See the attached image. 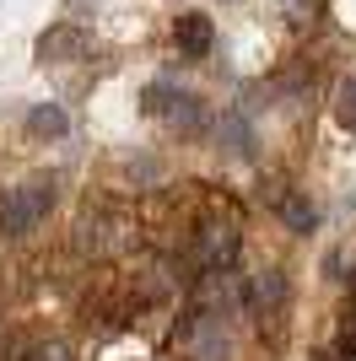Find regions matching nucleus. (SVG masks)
Wrapping results in <instances>:
<instances>
[{
    "label": "nucleus",
    "instance_id": "15",
    "mask_svg": "<svg viewBox=\"0 0 356 361\" xmlns=\"http://www.w3.org/2000/svg\"><path fill=\"white\" fill-rule=\"evenodd\" d=\"M308 361H340L335 350H308Z\"/></svg>",
    "mask_w": 356,
    "mask_h": 361
},
{
    "label": "nucleus",
    "instance_id": "5",
    "mask_svg": "<svg viewBox=\"0 0 356 361\" xmlns=\"http://www.w3.org/2000/svg\"><path fill=\"white\" fill-rule=\"evenodd\" d=\"M286 302H292V286H286V275L281 270H259L249 281V286H243V307H249V313H259V318H275V313H286Z\"/></svg>",
    "mask_w": 356,
    "mask_h": 361
},
{
    "label": "nucleus",
    "instance_id": "6",
    "mask_svg": "<svg viewBox=\"0 0 356 361\" xmlns=\"http://www.w3.org/2000/svg\"><path fill=\"white\" fill-rule=\"evenodd\" d=\"M210 44H216V27H210L206 11H184L173 22V49L184 54V60H206Z\"/></svg>",
    "mask_w": 356,
    "mask_h": 361
},
{
    "label": "nucleus",
    "instance_id": "9",
    "mask_svg": "<svg viewBox=\"0 0 356 361\" xmlns=\"http://www.w3.org/2000/svg\"><path fill=\"white\" fill-rule=\"evenodd\" d=\"M270 200H275V216H281L292 232H313V226H319V211H313L308 195H297V189H275Z\"/></svg>",
    "mask_w": 356,
    "mask_h": 361
},
{
    "label": "nucleus",
    "instance_id": "3",
    "mask_svg": "<svg viewBox=\"0 0 356 361\" xmlns=\"http://www.w3.org/2000/svg\"><path fill=\"white\" fill-rule=\"evenodd\" d=\"M194 259L206 264V270H227L237 259V221H200V232H194Z\"/></svg>",
    "mask_w": 356,
    "mask_h": 361
},
{
    "label": "nucleus",
    "instance_id": "11",
    "mask_svg": "<svg viewBox=\"0 0 356 361\" xmlns=\"http://www.w3.org/2000/svg\"><path fill=\"white\" fill-rule=\"evenodd\" d=\"M216 140H222L232 157H254V130H249V119H243V114H222Z\"/></svg>",
    "mask_w": 356,
    "mask_h": 361
},
{
    "label": "nucleus",
    "instance_id": "12",
    "mask_svg": "<svg viewBox=\"0 0 356 361\" xmlns=\"http://www.w3.org/2000/svg\"><path fill=\"white\" fill-rule=\"evenodd\" d=\"M335 119H340V130H351V135H356V75H345V81H340V97H335Z\"/></svg>",
    "mask_w": 356,
    "mask_h": 361
},
{
    "label": "nucleus",
    "instance_id": "7",
    "mask_svg": "<svg viewBox=\"0 0 356 361\" xmlns=\"http://www.w3.org/2000/svg\"><path fill=\"white\" fill-rule=\"evenodd\" d=\"M157 114H162L173 130H184V135H200V130H206V103H200L194 92H167Z\"/></svg>",
    "mask_w": 356,
    "mask_h": 361
},
{
    "label": "nucleus",
    "instance_id": "13",
    "mask_svg": "<svg viewBox=\"0 0 356 361\" xmlns=\"http://www.w3.org/2000/svg\"><path fill=\"white\" fill-rule=\"evenodd\" d=\"M28 361H76L65 340H44V345H28Z\"/></svg>",
    "mask_w": 356,
    "mask_h": 361
},
{
    "label": "nucleus",
    "instance_id": "10",
    "mask_svg": "<svg viewBox=\"0 0 356 361\" xmlns=\"http://www.w3.org/2000/svg\"><path fill=\"white\" fill-rule=\"evenodd\" d=\"M71 135V114L59 103H38L28 114V140H65Z\"/></svg>",
    "mask_w": 356,
    "mask_h": 361
},
{
    "label": "nucleus",
    "instance_id": "1",
    "mask_svg": "<svg viewBox=\"0 0 356 361\" xmlns=\"http://www.w3.org/2000/svg\"><path fill=\"white\" fill-rule=\"evenodd\" d=\"M54 211V178L49 173H32L16 189H6L0 200V238H28L32 226H44Z\"/></svg>",
    "mask_w": 356,
    "mask_h": 361
},
{
    "label": "nucleus",
    "instance_id": "16",
    "mask_svg": "<svg viewBox=\"0 0 356 361\" xmlns=\"http://www.w3.org/2000/svg\"><path fill=\"white\" fill-rule=\"evenodd\" d=\"M345 350H356V334H351V345H345Z\"/></svg>",
    "mask_w": 356,
    "mask_h": 361
},
{
    "label": "nucleus",
    "instance_id": "14",
    "mask_svg": "<svg viewBox=\"0 0 356 361\" xmlns=\"http://www.w3.org/2000/svg\"><path fill=\"white\" fill-rule=\"evenodd\" d=\"M0 361H28V340H22V334H6V340H0Z\"/></svg>",
    "mask_w": 356,
    "mask_h": 361
},
{
    "label": "nucleus",
    "instance_id": "2",
    "mask_svg": "<svg viewBox=\"0 0 356 361\" xmlns=\"http://www.w3.org/2000/svg\"><path fill=\"white\" fill-rule=\"evenodd\" d=\"M178 345H184V356H189V361H232L237 356V340H232V329H227V318L222 313H206V307H194V313L184 318Z\"/></svg>",
    "mask_w": 356,
    "mask_h": 361
},
{
    "label": "nucleus",
    "instance_id": "4",
    "mask_svg": "<svg viewBox=\"0 0 356 361\" xmlns=\"http://www.w3.org/2000/svg\"><path fill=\"white\" fill-rule=\"evenodd\" d=\"M92 49V32L76 27V22H54V27L38 32V60L44 65H71Z\"/></svg>",
    "mask_w": 356,
    "mask_h": 361
},
{
    "label": "nucleus",
    "instance_id": "8",
    "mask_svg": "<svg viewBox=\"0 0 356 361\" xmlns=\"http://www.w3.org/2000/svg\"><path fill=\"white\" fill-rule=\"evenodd\" d=\"M114 243V216L108 211H87L76 221V254H108Z\"/></svg>",
    "mask_w": 356,
    "mask_h": 361
}]
</instances>
